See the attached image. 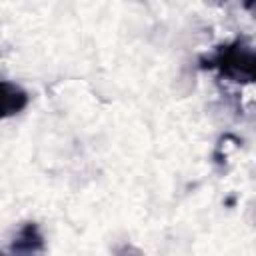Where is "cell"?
<instances>
[{
    "label": "cell",
    "mask_w": 256,
    "mask_h": 256,
    "mask_svg": "<svg viewBox=\"0 0 256 256\" xmlns=\"http://www.w3.org/2000/svg\"><path fill=\"white\" fill-rule=\"evenodd\" d=\"M12 250H18V252H38V250H42V236L38 234L36 226L28 224L26 228H22Z\"/></svg>",
    "instance_id": "2"
},
{
    "label": "cell",
    "mask_w": 256,
    "mask_h": 256,
    "mask_svg": "<svg viewBox=\"0 0 256 256\" xmlns=\"http://www.w3.org/2000/svg\"><path fill=\"white\" fill-rule=\"evenodd\" d=\"M244 6H246L250 12H254V14H256V0H244Z\"/></svg>",
    "instance_id": "4"
},
{
    "label": "cell",
    "mask_w": 256,
    "mask_h": 256,
    "mask_svg": "<svg viewBox=\"0 0 256 256\" xmlns=\"http://www.w3.org/2000/svg\"><path fill=\"white\" fill-rule=\"evenodd\" d=\"M2 90H4V116L18 114L28 104V96H26V92L20 86L10 84V82H4L2 84Z\"/></svg>",
    "instance_id": "1"
},
{
    "label": "cell",
    "mask_w": 256,
    "mask_h": 256,
    "mask_svg": "<svg viewBox=\"0 0 256 256\" xmlns=\"http://www.w3.org/2000/svg\"><path fill=\"white\" fill-rule=\"evenodd\" d=\"M248 76L256 78V56H250V64H248Z\"/></svg>",
    "instance_id": "3"
}]
</instances>
